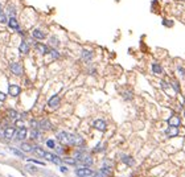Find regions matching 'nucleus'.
I'll return each instance as SVG.
<instances>
[{
	"label": "nucleus",
	"mask_w": 185,
	"mask_h": 177,
	"mask_svg": "<svg viewBox=\"0 0 185 177\" xmlns=\"http://www.w3.org/2000/svg\"><path fill=\"white\" fill-rule=\"evenodd\" d=\"M69 144H72V146H82L83 139L77 134H69Z\"/></svg>",
	"instance_id": "1"
},
{
	"label": "nucleus",
	"mask_w": 185,
	"mask_h": 177,
	"mask_svg": "<svg viewBox=\"0 0 185 177\" xmlns=\"http://www.w3.org/2000/svg\"><path fill=\"white\" fill-rule=\"evenodd\" d=\"M75 173H77V176L78 177H93L94 176L93 171L89 169V168H79V169H77Z\"/></svg>",
	"instance_id": "2"
},
{
	"label": "nucleus",
	"mask_w": 185,
	"mask_h": 177,
	"mask_svg": "<svg viewBox=\"0 0 185 177\" xmlns=\"http://www.w3.org/2000/svg\"><path fill=\"white\" fill-rule=\"evenodd\" d=\"M7 25H8V28L12 29V31H19V29H20V25H19V23H17L16 16H11L10 19H8Z\"/></svg>",
	"instance_id": "3"
},
{
	"label": "nucleus",
	"mask_w": 185,
	"mask_h": 177,
	"mask_svg": "<svg viewBox=\"0 0 185 177\" xmlns=\"http://www.w3.org/2000/svg\"><path fill=\"white\" fill-rule=\"evenodd\" d=\"M10 68H11V72L15 75H23V72H24V70H23V66L20 65L19 62H12Z\"/></svg>",
	"instance_id": "4"
},
{
	"label": "nucleus",
	"mask_w": 185,
	"mask_h": 177,
	"mask_svg": "<svg viewBox=\"0 0 185 177\" xmlns=\"http://www.w3.org/2000/svg\"><path fill=\"white\" fill-rule=\"evenodd\" d=\"M35 49L37 50L40 54H48V53L50 52L49 50V48H48V45H45V44H41V42H37V44H35Z\"/></svg>",
	"instance_id": "5"
},
{
	"label": "nucleus",
	"mask_w": 185,
	"mask_h": 177,
	"mask_svg": "<svg viewBox=\"0 0 185 177\" xmlns=\"http://www.w3.org/2000/svg\"><path fill=\"white\" fill-rule=\"evenodd\" d=\"M93 127L99 130V131H106L107 124H106V122L102 120V119H97V120L93 122Z\"/></svg>",
	"instance_id": "6"
},
{
	"label": "nucleus",
	"mask_w": 185,
	"mask_h": 177,
	"mask_svg": "<svg viewBox=\"0 0 185 177\" xmlns=\"http://www.w3.org/2000/svg\"><path fill=\"white\" fill-rule=\"evenodd\" d=\"M77 160H81L83 164H86V165H91L93 164V159L90 157L89 155H82V153H77Z\"/></svg>",
	"instance_id": "7"
},
{
	"label": "nucleus",
	"mask_w": 185,
	"mask_h": 177,
	"mask_svg": "<svg viewBox=\"0 0 185 177\" xmlns=\"http://www.w3.org/2000/svg\"><path fill=\"white\" fill-rule=\"evenodd\" d=\"M57 139L60 141L61 144H69V134L62 131V132H58L57 134Z\"/></svg>",
	"instance_id": "8"
},
{
	"label": "nucleus",
	"mask_w": 185,
	"mask_h": 177,
	"mask_svg": "<svg viewBox=\"0 0 185 177\" xmlns=\"http://www.w3.org/2000/svg\"><path fill=\"white\" fill-rule=\"evenodd\" d=\"M81 58L85 61V62H89V61H91L93 59V52L89 49H82L81 52Z\"/></svg>",
	"instance_id": "9"
},
{
	"label": "nucleus",
	"mask_w": 185,
	"mask_h": 177,
	"mask_svg": "<svg viewBox=\"0 0 185 177\" xmlns=\"http://www.w3.org/2000/svg\"><path fill=\"white\" fill-rule=\"evenodd\" d=\"M60 102H61L60 96H58V95H53L49 99V102H48V106H49V107H52V109H57V107L60 106Z\"/></svg>",
	"instance_id": "10"
},
{
	"label": "nucleus",
	"mask_w": 185,
	"mask_h": 177,
	"mask_svg": "<svg viewBox=\"0 0 185 177\" xmlns=\"http://www.w3.org/2000/svg\"><path fill=\"white\" fill-rule=\"evenodd\" d=\"M168 124L173 126V127H179L181 124V119L177 116V115H172L169 119H168Z\"/></svg>",
	"instance_id": "11"
},
{
	"label": "nucleus",
	"mask_w": 185,
	"mask_h": 177,
	"mask_svg": "<svg viewBox=\"0 0 185 177\" xmlns=\"http://www.w3.org/2000/svg\"><path fill=\"white\" fill-rule=\"evenodd\" d=\"M32 37L36 38V40H44V38H45V33L41 31V29L36 28V29H33V31H32Z\"/></svg>",
	"instance_id": "12"
},
{
	"label": "nucleus",
	"mask_w": 185,
	"mask_h": 177,
	"mask_svg": "<svg viewBox=\"0 0 185 177\" xmlns=\"http://www.w3.org/2000/svg\"><path fill=\"white\" fill-rule=\"evenodd\" d=\"M165 135L168 137H175L179 135V130L177 127H173V126H169V128H167L165 130Z\"/></svg>",
	"instance_id": "13"
},
{
	"label": "nucleus",
	"mask_w": 185,
	"mask_h": 177,
	"mask_svg": "<svg viewBox=\"0 0 185 177\" xmlns=\"http://www.w3.org/2000/svg\"><path fill=\"white\" fill-rule=\"evenodd\" d=\"M38 127H40L41 130L48 131V130H52V128H53V126H52V123H50L48 119H44V120H41L40 123H38Z\"/></svg>",
	"instance_id": "14"
},
{
	"label": "nucleus",
	"mask_w": 185,
	"mask_h": 177,
	"mask_svg": "<svg viewBox=\"0 0 185 177\" xmlns=\"http://www.w3.org/2000/svg\"><path fill=\"white\" fill-rule=\"evenodd\" d=\"M4 136H5V139H12V137L16 136V130L13 127H7L5 131H4Z\"/></svg>",
	"instance_id": "15"
},
{
	"label": "nucleus",
	"mask_w": 185,
	"mask_h": 177,
	"mask_svg": "<svg viewBox=\"0 0 185 177\" xmlns=\"http://www.w3.org/2000/svg\"><path fill=\"white\" fill-rule=\"evenodd\" d=\"M19 52L21 53V54H27V53L29 52V44L27 42V40H23L21 42H20Z\"/></svg>",
	"instance_id": "16"
},
{
	"label": "nucleus",
	"mask_w": 185,
	"mask_h": 177,
	"mask_svg": "<svg viewBox=\"0 0 185 177\" xmlns=\"http://www.w3.org/2000/svg\"><path fill=\"white\" fill-rule=\"evenodd\" d=\"M20 91H21L20 86H16V85H11L10 89H8V93H10V95H12V96H17L20 94Z\"/></svg>",
	"instance_id": "17"
},
{
	"label": "nucleus",
	"mask_w": 185,
	"mask_h": 177,
	"mask_svg": "<svg viewBox=\"0 0 185 177\" xmlns=\"http://www.w3.org/2000/svg\"><path fill=\"white\" fill-rule=\"evenodd\" d=\"M27 137V128L21 127L19 131H16V139L17 140H24Z\"/></svg>",
	"instance_id": "18"
},
{
	"label": "nucleus",
	"mask_w": 185,
	"mask_h": 177,
	"mask_svg": "<svg viewBox=\"0 0 185 177\" xmlns=\"http://www.w3.org/2000/svg\"><path fill=\"white\" fill-rule=\"evenodd\" d=\"M122 161L126 165H134V159L131 157V156H127V155H123L122 156Z\"/></svg>",
	"instance_id": "19"
},
{
	"label": "nucleus",
	"mask_w": 185,
	"mask_h": 177,
	"mask_svg": "<svg viewBox=\"0 0 185 177\" xmlns=\"http://www.w3.org/2000/svg\"><path fill=\"white\" fill-rule=\"evenodd\" d=\"M152 72H154L155 74H163V68H161L159 64L154 62L152 64Z\"/></svg>",
	"instance_id": "20"
},
{
	"label": "nucleus",
	"mask_w": 185,
	"mask_h": 177,
	"mask_svg": "<svg viewBox=\"0 0 185 177\" xmlns=\"http://www.w3.org/2000/svg\"><path fill=\"white\" fill-rule=\"evenodd\" d=\"M33 153H36V155L40 156V157H44L46 152H45L42 148H40V147H35V148H33Z\"/></svg>",
	"instance_id": "21"
},
{
	"label": "nucleus",
	"mask_w": 185,
	"mask_h": 177,
	"mask_svg": "<svg viewBox=\"0 0 185 177\" xmlns=\"http://www.w3.org/2000/svg\"><path fill=\"white\" fill-rule=\"evenodd\" d=\"M20 148H21L23 151H25V152H31V151H33V147H32L29 143H23L21 146H20Z\"/></svg>",
	"instance_id": "22"
},
{
	"label": "nucleus",
	"mask_w": 185,
	"mask_h": 177,
	"mask_svg": "<svg viewBox=\"0 0 185 177\" xmlns=\"http://www.w3.org/2000/svg\"><path fill=\"white\" fill-rule=\"evenodd\" d=\"M0 23H1V24H7V23H8V19H7L5 13H4L3 11H0Z\"/></svg>",
	"instance_id": "23"
},
{
	"label": "nucleus",
	"mask_w": 185,
	"mask_h": 177,
	"mask_svg": "<svg viewBox=\"0 0 185 177\" xmlns=\"http://www.w3.org/2000/svg\"><path fill=\"white\" fill-rule=\"evenodd\" d=\"M40 136V132H38L37 128H32V132H31V137L32 139H37Z\"/></svg>",
	"instance_id": "24"
},
{
	"label": "nucleus",
	"mask_w": 185,
	"mask_h": 177,
	"mask_svg": "<svg viewBox=\"0 0 185 177\" xmlns=\"http://www.w3.org/2000/svg\"><path fill=\"white\" fill-rule=\"evenodd\" d=\"M63 161H65L66 164H70V165H77V160H75V159L65 157V159H63Z\"/></svg>",
	"instance_id": "25"
},
{
	"label": "nucleus",
	"mask_w": 185,
	"mask_h": 177,
	"mask_svg": "<svg viewBox=\"0 0 185 177\" xmlns=\"http://www.w3.org/2000/svg\"><path fill=\"white\" fill-rule=\"evenodd\" d=\"M50 54H52V58H54V59L60 58V53H58V50L57 49H52L50 50Z\"/></svg>",
	"instance_id": "26"
},
{
	"label": "nucleus",
	"mask_w": 185,
	"mask_h": 177,
	"mask_svg": "<svg viewBox=\"0 0 185 177\" xmlns=\"http://www.w3.org/2000/svg\"><path fill=\"white\" fill-rule=\"evenodd\" d=\"M8 12H10L11 16H16V7L10 4V5H8Z\"/></svg>",
	"instance_id": "27"
},
{
	"label": "nucleus",
	"mask_w": 185,
	"mask_h": 177,
	"mask_svg": "<svg viewBox=\"0 0 185 177\" xmlns=\"http://www.w3.org/2000/svg\"><path fill=\"white\" fill-rule=\"evenodd\" d=\"M10 151H11V152H12V153H15L16 156H19V157H24V155H23V152H20L19 149L12 148V147H11V148H10Z\"/></svg>",
	"instance_id": "28"
},
{
	"label": "nucleus",
	"mask_w": 185,
	"mask_h": 177,
	"mask_svg": "<svg viewBox=\"0 0 185 177\" xmlns=\"http://www.w3.org/2000/svg\"><path fill=\"white\" fill-rule=\"evenodd\" d=\"M49 40H50L49 42L52 44V45H54V46H58V44H60V42H58V38H57V37H54V36H52V37H50Z\"/></svg>",
	"instance_id": "29"
},
{
	"label": "nucleus",
	"mask_w": 185,
	"mask_h": 177,
	"mask_svg": "<svg viewBox=\"0 0 185 177\" xmlns=\"http://www.w3.org/2000/svg\"><path fill=\"white\" fill-rule=\"evenodd\" d=\"M46 146L49 147V148H56V141H54L53 139H49V140H46Z\"/></svg>",
	"instance_id": "30"
},
{
	"label": "nucleus",
	"mask_w": 185,
	"mask_h": 177,
	"mask_svg": "<svg viewBox=\"0 0 185 177\" xmlns=\"http://www.w3.org/2000/svg\"><path fill=\"white\" fill-rule=\"evenodd\" d=\"M8 116H10L11 119H16L17 118V112H16L15 110H8Z\"/></svg>",
	"instance_id": "31"
},
{
	"label": "nucleus",
	"mask_w": 185,
	"mask_h": 177,
	"mask_svg": "<svg viewBox=\"0 0 185 177\" xmlns=\"http://www.w3.org/2000/svg\"><path fill=\"white\" fill-rule=\"evenodd\" d=\"M52 163H54L56 165H61V164H62V160H61V159L58 157L57 155H54V159H53V161H52Z\"/></svg>",
	"instance_id": "32"
},
{
	"label": "nucleus",
	"mask_w": 185,
	"mask_h": 177,
	"mask_svg": "<svg viewBox=\"0 0 185 177\" xmlns=\"http://www.w3.org/2000/svg\"><path fill=\"white\" fill-rule=\"evenodd\" d=\"M46 160H49V161H53V159H54V155L53 153H49V152H46L45 153V156H44Z\"/></svg>",
	"instance_id": "33"
},
{
	"label": "nucleus",
	"mask_w": 185,
	"mask_h": 177,
	"mask_svg": "<svg viewBox=\"0 0 185 177\" xmlns=\"http://www.w3.org/2000/svg\"><path fill=\"white\" fill-rule=\"evenodd\" d=\"M123 98H124L126 100H127V99L131 100V99H132V94H131V93H127V91H124V93H123Z\"/></svg>",
	"instance_id": "34"
},
{
	"label": "nucleus",
	"mask_w": 185,
	"mask_h": 177,
	"mask_svg": "<svg viewBox=\"0 0 185 177\" xmlns=\"http://www.w3.org/2000/svg\"><path fill=\"white\" fill-rule=\"evenodd\" d=\"M102 172H104V173H109V174L113 173V171H111V168H106V167L102 168Z\"/></svg>",
	"instance_id": "35"
},
{
	"label": "nucleus",
	"mask_w": 185,
	"mask_h": 177,
	"mask_svg": "<svg viewBox=\"0 0 185 177\" xmlns=\"http://www.w3.org/2000/svg\"><path fill=\"white\" fill-rule=\"evenodd\" d=\"M28 161H29V163H33V164H38V165H44V164H42V163H41V161H38V160H35V159H29Z\"/></svg>",
	"instance_id": "36"
},
{
	"label": "nucleus",
	"mask_w": 185,
	"mask_h": 177,
	"mask_svg": "<svg viewBox=\"0 0 185 177\" xmlns=\"http://www.w3.org/2000/svg\"><path fill=\"white\" fill-rule=\"evenodd\" d=\"M5 98H7V95L4 93H1V91H0V102H4V100H5Z\"/></svg>",
	"instance_id": "37"
},
{
	"label": "nucleus",
	"mask_w": 185,
	"mask_h": 177,
	"mask_svg": "<svg viewBox=\"0 0 185 177\" xmlns=\"http://www.w3.org/2000/svg\"><path fill=\"white\" fill-rule=\"evenodd\" d=\"M31 126H32V128H37L38 127V123L36 120H31Z\"/></svg>",
	"instance_id": "38"
},
{
	"label": "nucleus",
	"mask_w": 185,
	"mask_h": 177,
	"mask_svg": "<svg viewBox=\"0 0 185 177\" xmlns=\"http://www.w3.org/2000/svg\"><path fill=\"white\" fill-rule=\"evenodd\" d=\"M27 168H28L31 172H36V171H37V168H36V167H31V165H27Z\"/></svg>",
	"instance_id": "39"
},
{
	"label": "nucleus",
	"mask_w": 185,
	"mask_h": 177,
	"mask_svg": "<svg viewBox=\"0 0 185 177\" xmlns=\"http://www.w3.org/2000/svg\"><path fill=\"white\" fill-rule=\"evenodd\" d=\"M173 87H175V90L176 91H177V93H179V91H180V89H179V85H177V82H173Z\"/></svg>",
	"instance_id": "40"
},
{
	"label": "nucleus",
	"mask_w": 185,
	"mask_h": 177,
	"mask_svg": "<svg viewBox=\"0 0 185 177\" xmlns=\"http://www.w3.org/2000/svg\"><path fill=\"white\" fill-rule=\"evenodd\" d=\"M93 177H103V173H102V172H95Z\"/></svg>",
	"instance_id": "41"
},
{
	"label": "nucleus",
	"mask_w": 185,
	"mask_h": 177,
	"mask_svg": "<svg viewBox=\"0 0 185 177\" xmlns=\"http://www.w3.org/2000/svg\"><path fill=\"white\" fill-rule=\"evenodd\" d=\"M16 124H17V127H20V128L24 127V126H23V122H21V120H17V122H16Z\"/></svg>",
	"instance_id": "42"
},
{
	"label": "nucleus",
	"mask_w": 185,
	"mask_h": 177,
	"mask_svg": "<svg viewBox=\"0 0 185 177\" xmlns=\"http://www.w3.org/2000/svg\"><path fill=\"white\" fill-rule=\"evenodd\" d=\"M60 169H61V172H63V173H66V172H68V169H66L65 167H60Z\"/></svg>",
	"instance_id": "43"
},
{
	"label": "nucleus",
	"mask_w": 185,
	"mask_h": 177,
	"mask_svg": "<svg viewBox=\"0 0 185 177\" xmlns=\"http://www.w3.org/2000/svg\"><path fill=\"white\" fill-rule=\"evenodd\" d=\"M0 11H3V10H1V3H0Z\"/></svg>",
	"instance_id": "44"
}]
</instances>
